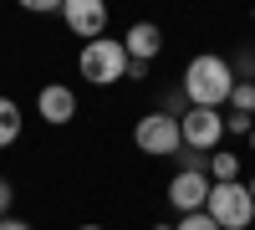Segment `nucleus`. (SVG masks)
I'll return each instance as SVG.
<instances>
[{"instance_id": "nucleus-3", "label": "nucleus", "mask_w": 255, "mask_h": 230, "mask_svg": "<svg viewBox=\"0 0 255 230\" xmlns=\"http://www.w3.org/2000/svg\"><path fill=\"white\" fill-rule=\"evenodd\" d=\"M204 215L215 220L220 230H245L255 220V200L245 184H209V205H204Z\"/></svg>"}, {"instance_id": "nucleus-2", "label": "nucleus", "mask_w": 255, "mask_h": 230, "mask_svg": "<svg viewBox=\"0 0 255 230\" xmlns=\"http://www.w3.org/2000/svg\"><path fill=\"white\" fill-rule=\"evenodd\" d=\"M77 72L82 82H92V87H113V82L128 77V51H123V41H92V46H82L77 56Z\"/></svg>"}, {"instance_id": "nucleus-6", "label": "nucleus", "mask_w": 255, "mask_h": 230, "mask_svg": "<svg viewBox=\"0 0 255 230\" xmlns=\"http://www.w3.org/2000/svg\"><path fill=\"white\" fill-rule=\"evenodd\" d=\"M61 20H67L72 26V36L77 41H102V31H108V5H102V0H67V5H61Z\"/></svg>"}, {"instance_id": "nucleus-10", "label": "nucleus", "mask_w": 255, "mask_h": 230, "mask_svg": "<svg viewBox=\"0 0 255 230\" xmlns=\"http://www.w3.org/2000/svg\"><path fill=\"white\" fill-rule=\"evenodd\" d=\"M209 174H215V184H240V159L230 149H215L209 154Z\"/></svg>"}, {"instance_id": "nucleus-11", "label": "nucleus", "mask_w": 255, "mask_h": 230, "mask_svg": "<svg viewBox=\"0 0 255 230\" xmlns=\"http://www.w3.org/2000/svg\"><path fill=\"white\" fill-rule=\"evenodd\" d=\"M15 138H20V108L10 97H0V149H10Z\"/></svg>"}, {"instance_id": "nucleus-16", "label": "nucleus", "mask_w": 255, "mask_h": 230, "mask_svg": "<svg viewBox=\"0 0 255 230\" xmlns=\"http://www.w3.org/2000/svg\"><path fill=\"white\" fill-rule=\"evenodd\" d=\"M0 230H31V225H26V220H15V215H10V220H0Z\"/></svg>"}, {"instance_id": "nucleus-14", "label": "nucleus", "mask_w": 255, "mask_h": 230, "mask_svg": "<svg viewBox=\"0 0 255 230\" xmlns=\"http://www.w3.org/2000/svg\"><path fill=\"white\" fill-rule=\"evenodd\" d=\"M250 128H255V118H245V113H230L225 118V133H245L250 138Z\"/></svg>"}, {"instance_id": "nucleus-20", "label": "nucleus", "mask_w": 255, "mask_h": 230, "mask_svg": "<svg viewBox=\"0 0 255 230\" xmlns=\"http://www.w3.org/2000/svg\"><path fill=\"white\" fill-rule=\"evenodd\" d=\"M250 149H255V128H250Z\"/></svg>"}, {"instance_id": "nucleus-5", "label": "nucleus", "mask_w": 255, "mask_h": 230, "mask_svg": "<svg viewBox=\"0 0 255 230\" xmlns=\"http://www.w3.org/2000/svg\"><path fill=\"white\" fill-rule=\"evenodd\" d=\"M179 133H184V149L215 154L220 138H225V113H215V108H189L179 118Z\"/></svg>"}, {"instance_id": "nucleus-9", "label": "nucleus", "mask_w": 255, "mask_h": 230, "mask_svg": "<svg viewBox=\"0 0 255 230\" xmlns=\"http://www.w3.org/2000/svg\"><path fill=\"white\" fill-rule=\"evenodd\" d=\"M123 51H128V61H153L163 51V31L153 26V20H133L128 36H123Z\"/></svg>"}, {"instance_id": "nucleus-19", "label": "nucleus", "mask_w": 255, "mask_h": 230, "mask_svg": "<svg viewBox=\"0 0 255 230\" xmlns=\"http://www.w3.org/2000/svg\"><path fill=\"white\" fill-rule=\"evenodd\" d=\"M153 230H174V225H153Z\"/></svg>"}, {"instance_id": "nucleus-8", "label": "nucleus", "mask_w": 255, "mask_h": 230, "mask_svg": "<svg viewBox=\"0 0 255 230\" xmlns=\"http://www.w3.org/2000/svg\"><path fill=\"white\" fill-rule=\"evenodd\" d=\"M36 113L51 123V128H61V123H72L77 118V92L72 87H61V82H51V87H41L36 92Z\"/></svg>"}, {"instance_id": "nucleus-12", "label": "nucleus", "mask_w": 255, "mask_h": 230, "mask_svg": "<svg viewBox=\"0 0 255 230\" xmlns=\"http://www.w3.org/2000/svg\"><path fill=\"white\" fill-rule=\"evenodd\" d=\"M230 108L255 118V82H235V92H230Z\"/></svg>"}, {"instance_id": "nucleus-17", "label": "nucleus", "mask_w": 255, "mask_h": 230, "mask_svg": "<svg viewBox=\"0 0 255 230\" xmlns=\"http://www.w3.org/2000/svg\"><path fill=\"white\" fill-rule=\"evenodd\" d=\"M245 190H250V200H255V174H250V184H245Z\"/></svg>"}, {"instance_id": "nucleus-4", "label": "nucleus", "mask_w": 255, "mask_h": 230, "mask_svg": "<svg viewBox=\"0 0 255 230\" xmlns=\"http://www.w3.org/2000/svg\"><path fill=\"white\" fill-rule=\"evenodd\" d=\"M133 143H138V154H153V159L179 154V149H184L179 118H168V113H148V118H138V123H133Z\"/></svg>"}, {"instance_id": "nucleus-1", "label": "nucleus", "mask_w": 255, "mask_h": 230, "mask_svg": "<svg viewBox=\"0 0 255 230\" xmlns=\"http://www.w3.org/2000/svg\"><path fill=\"white\" fill-rule=\"evenodd\" d=\"M235 67H230V61L225 56H215V51H204V56H194V61H189V67H184V82H179V87L189 92V102H194V108H225V102H230V92H235Z\"/></svg>"}, {"instance_id": "nucleus-18", "label": "nucleus", "mask_w": 255, "mask_h": 230, "mask_svg": "<svg viewBox=\"0 0 255 230\" xmlns=\"http://www.w3.org/2000/svg\"><path fill=\"white\" fill-rule=\"evenodd\" d=\"M77 230H108V225H77Z\"/></svg>"}, {"instance_id": "nucleus-7", "label": "nucleus", "mask_w": 255, "mask_h": 230, "mask_svg": "<svg viewBox=\"0 0 255 230\" xmlns=\"http://www.w3.org/2000/svg\"><path fill=\"white\" fill-rule=\"evenodd\" d=\"M209 174H189V169H179L174 179H168V205H174L179 215H199L204 205H209Z\"/></svg>"}, {"instance_id": "nucleus-13", "label": "nucleus", "mask_w": 255, "mask_h": 230, "mask_svg": "<svg viewBox=\"0 0 255 230\" xmlns=\"http://www.w3.org/2000/svg\"><path fill=\"white\" fill-rule=\"evenodd\" d=\"M174 230H220V225L199 210V215H179V225H174Z\"/></svg>"}, {"instance_id": "nucleus-15", "label": "nucleus", "mask_w": 255, "mask_h": 230, "mask_svg": "<svg viewBox=\"0 0 255 230\" xmlns=\"http://www.w3.org/2000/svg\"><path fill=\"white\" fill-rule=\"evenodd\" d=\"M10 205H15V184L0 179V220H10Z\"/></svg>"}]
</instances>
